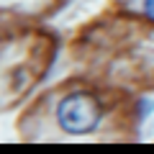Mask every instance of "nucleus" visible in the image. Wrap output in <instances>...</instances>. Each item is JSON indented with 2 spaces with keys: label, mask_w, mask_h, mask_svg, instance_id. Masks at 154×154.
Here are the masks:
<instances>
[{
  "label": "nucleus",
  "mask_w": 154,
  "mask_h": 154,
  "mask_svg": "<svg viewBox=\"0 0 154 154\" xmlns=\"http://www.w3.org/2000/svg\"><path fill=\"white\" fill-rule=\"evenodd\" d=\"M144 13L154 21V0H144Z\"/></svg>",
  "instance_id": "obj_2"
},
{
  "label": "nucleus",
  "mask_w": 154,
  "mask_h": 154,
  "mask_svg": "<svg viewBox=\"0 0 154 154\" xmlns=\"http://www.w3.org/2000/svg\"><path fill=\"white\" fill-rule=\"evenodd\" d=\"M100 118H103L100 100L90 93H82V90L64 95L57 105V123L69 136L93 134L100 126Z\"/></svg>",
  "instance_id": "obj_1"
}]
</instances>
